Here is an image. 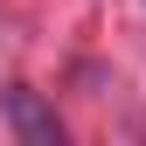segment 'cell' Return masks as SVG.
<instances>
[{
    "instance_id": "obj_1",
    "label": "cell",
    "mask_w": 146,
    "mask_h": 146,
    "mask_svg": "<svg viewBox=\"0 0 146 146\" xmlns=\"http://www.w3.org/2000/svg\"><path fill=\"white\" fill-rule=\"evenodd\" d=\"M7 125H14V132H21L28 146H56V139H63L56 111H49L35 90H7Z\"/></svg>"
}]
</instances>
